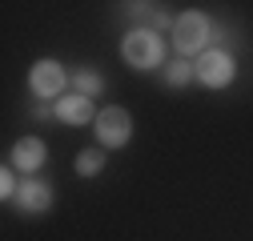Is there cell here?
Instances as JSON below:
<instances>
[{
    "label": "cell",
    "instance_id": "7c38bea8",
    "mask_svg": "<svg viewBox=\"0 0 253 241\" xmlns=\"http://www.w3.org/2000/svg\"><path fill=\"white\" fill-rule=\"evenodd\" d=\"M12 189H16V181H12V169H4V177H0V193H4V197H12Z\"/></svg>",
    "mask_w": 253,
    "mask_h": 241
},
{
    "label": "cell",
    "instance_id": "3957f363",
    "mask_svg": "<svg viewBox=\"0 0 253 241\" xmlns=\"http://www.w3.org/2000/svg\"><path fill=\"white\" fill-rule=\"evenodd\" d=\"M205 40H209V24H205V16L189 12V16H181V20L173 24V44H177L181 52H197Z\"/></svg>",
    "mask_w": 253,
    "mask_h": 241
},
{
    "label": "cell",
    "instance_id": "9c48e42d",
    "mask_svg": "<svg viewBox=\"0 0 253 241\" xmlns=\"http://www.w3.org/2000/svg\"><path fill=\"white\" fill-rule=\"evenodd\" d=\"M101 165H105V157H101V153H81V157H77V173H81V177L101 173Z\"/></svg>",
    "mask_w": 253,
    "mask_h": 241
},
{
    "label": "cell",
    "instance_id": "6da1fadb",
    "mask_svg": "<svg viewBox=\"0 0 253 241\" xmlns=\"http://www.w3.org/2000/svg\"><path fill=\"white\" fill-rule=\"evenodd\" d=\"M121 52H125V60H129L133 69H157L161 65V40L153 33H129Z\"/></svg>",
    "mask_w": 253,
    "mask_h": 241
},
{
    "label": "cell",
    "instance_id": "7a4b0ae2",
    "mask_svg": "<svg viewBox=\"0 0 253 241\" xmlns=\"http://www.w3.org/2000/svg\"><path fill=\"white\" fill-rule=\"evenodd\" d=\"M129 133H133V120H129L125 109H101L97 113V137H101V145H125Z\"/></svg>",
    "mask_w": 253,
    "mask_h": 241
},
{
    "label": "cell",
    "instance_id": "5b68a950",
    "mask_svg": "<svg viewBox=\"0 0 253 241\" xmlns=\"http://www.w3.org/2000/svg\"><path fill=\"white\" fill-rule=\"evenodd\" d=\"M28 84H33L37 97H56L60 88H65V73H60L56 60H37L33 65V77H28Z\"/></svg>",
    "mask_w": 253,
    "mask_h": 241
},
{
    "label": "cell",
    "instance_id": "8fae6325",
    "mask_svg": "<svg viewBox=\"0 0 253 241\" xmlns=\"http://www.w3.org/2000/svg\"><path fill=\"white\" fill-rule=\"evenodd\" d=\"M193 73H197V69H189L185 60H177V65H169V84H185Z\"/></svg>",
    "mask_w": 253,
    "mask_h": 241
},
{
    "label": "cell",
    "instance_id": "52a82bcc",
    "mask_svg": "<svg viewBox=\"0 0 253 241\" xmlns=\"http://www.w3.org/2000/svg\"><path fill=\"white\" fill-rule=\"evenodd\" d=\"M12 161H16V169H24V173L41 169V165H44V145H41L37 137H24V141L12 149Z\"/></svg>",
    "mask_w": 253,
    "mask_h": 241
},
{
    "label": "cell",
    "instance_id": "8992f818",
    "mask_svg": "<svg viewBox=\"0 0 253 241\" xmlns=\"http://www.w3.org/2000/svg\"><path fill=\"white\" fill-rule=\"evenodd\" d=\"M16 201H20V209H28V213H44L48 201H52V189L41 185V181H24L20 193H16Z\"/></svg>",
    "mask_w": 253,
    "mask_h": 241
},
{
    "label": "cell",
    "instance_id": "30bf717a",
    "mask_svg": "<svg viewBox=\"0 0 253 241\" xmlns=\"http://www.w3.org/2000/svg\"><path fill=\"white\" fill-rule=\"evenodd\" d=\"M77 88H81V97H92V93H101V77L97 73H77Z\"/></svg>",
    "mask_w": 253,
    "mask_h": 241
},
{
    "label": "cell",
    "instance_id": "ba28073f",
    "mask_svg": "<svg viewBox=\"0 0 253 241\" xmlns=\"http://www.w3.org/2000/svg\"><path fill=\"white\" fill-rule=\"evenodd\" d=\"M56 117L65 120V125H84V120L92 117V105H88V97L73 93V97H65V101L56 105Z\"/></svg>",
    "mask_w": 253,
    "mask_h": 241
},
{
    "label": "cell",
    "instance_id": "277c9868",
    "mask_svg": "<svg viewBox=\"0 0 253 241\" xmlns=\"http://www.w3.org/2000/svg\"><path fill=\"white\" fill-rule=\"evenodd\" d=\"M197 77H201V84H209V88H225V84L233 80V60H229L225 52H205V56L197 60Z\"/></svg>",
    "mask_w": 253,
    "mask_h": 241
}]
</instances>
